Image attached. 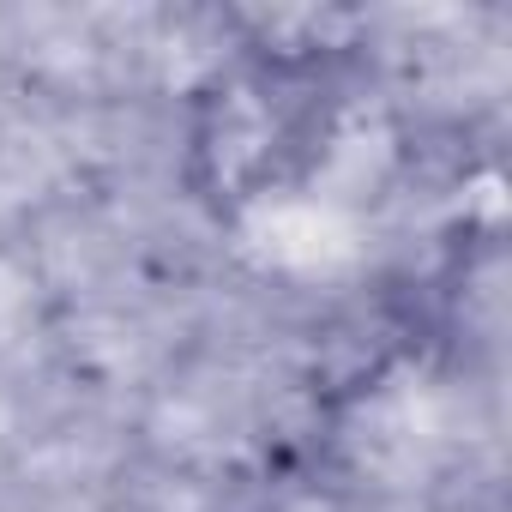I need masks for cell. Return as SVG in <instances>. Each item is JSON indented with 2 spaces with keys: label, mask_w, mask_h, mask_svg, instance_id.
I'll use <instances>...</instances> for the list:
<instances>
[{
  "label": "cell",
  "mask_w": 512,
  "mask_h": 512,
  "mask_svg": "<svg viewBox=\"0 0 512 512\" xmlns=\"http://www.w3.org/2000/svg\"><path fill=\"white\" fill-rule=\"evenodd\" d=\"M326 85V67L314 61H278L260 49H235L229 67H217L193 91V127H187V181L211 211H241L302 157L314 133V97Z\"/></svg>",
  "instance_id": "cell-1"
}]
</instances>
